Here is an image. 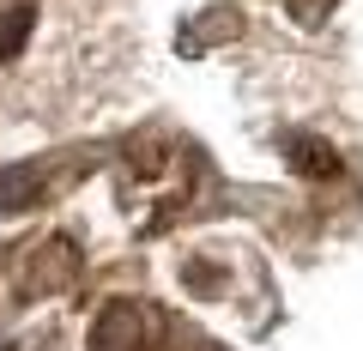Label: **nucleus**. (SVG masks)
<instances>
[{
  "label": "nucleus",
  "mask_w": 363,
  "mask_h": 351,
  "mask_svg": "<svg viewBox=\"0 0 363 351\" xmlns=\"http://www.w3.org/2000/svg\"><path fill=\"white\" fill-rule=\"evenodd\" d=\"M25 25H30V13H25V6L0 13V61H6V55H13L18 43H25Z\"/></svg>",
  "instance_id": "obj_1"
}]
</instances>
